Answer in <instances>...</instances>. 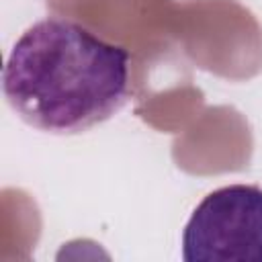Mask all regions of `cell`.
<instances>
[{"label": "cell", "mask_w": 262, "mask_h": 262, "mask_svg": "<svg viewBox=\"0 0 262 262\" xmlns=\"http://www.w3.org/2000/svg\"><path fill=\"white\" fill-rule=\"evenodd\" d=\"M2 92L27 125L53 135L82 133L127 102L129 51L70 18L47 16L16 39Z\"/></svg>", "instance_id": "1"}, {"label": "cell", "mask_w": 262, "mask_h": 262, "mask_svg": "<svg viewBox=\"0 0 262 262\" xmlns=\"http://www.w3.org/2000/svg\"><path fill=\"white\" fill-rule=\"evenodd\" d=\"M186 262H262V188L229 184L209 192L182 233Z\"/></svg>", "instance_id": "2"}]
</instances>
